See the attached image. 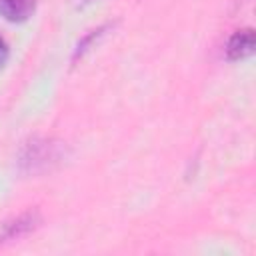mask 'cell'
<instances>
[{
    "label": "cell",
    "mask_w": 256,
    "mask_h": 256,
    "mask_svg": "<svg viewBox=\"0 0 256 256\" xmlns=\"http://www.w3.org/2000/svg\"><path fill=\"white\" fill-rule=\"evenodd\" d=\"M36 2L34 0H0V14L8 22H24L32 16Z\"/></svg>",
    "instance_id": "cell-2"
},
{
    "label": "cell",
    "mask_w": 256,
    "mask_h": 256,
    "mask_svg": "<svg viewBox=\"0 0 256 256\" xmlns=\"http://www.w3.org/2000/svg\"><path fill=\"white\" fill-rule=\"evenodd\" d=\"M254 46H256V36L252 28L236 30L226 44V56L228 60H244L254 52Z\"/></svg>",
    "instance_id": "cell-1"
},
{
    "label": "cell",
    "mask_w": 256,
    "mask_h": 256,
    "mask_svg": "<svg viewBox=\"0 0 256 256\" xmlns=\"http://www.w3.org/2000/svg\"><path fill=\"white\" fill-rule=\"evenodd\" d=\"M6 58H8V46H6L4 38L0 36V66L6 62Z\"/></svg>",
    "instance_id": "cell-3"
}]
</instances>
